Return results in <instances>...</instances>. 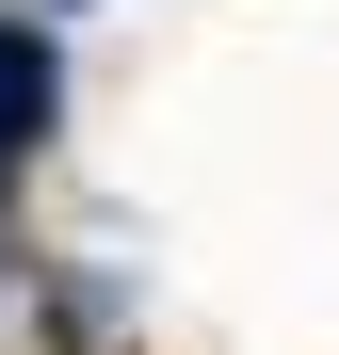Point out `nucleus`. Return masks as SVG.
I'll list each match as a JSON object with an SVG mask.
<instances>
[{
    "mask_svg": "<svg viewBox=\"0 0 339 355\" xmlns=\"http://www.w3.org/2000/svg\"><path fill=\"white\" fill-rule=\"evenodd\" d=\"M49 97H65V81H49V33H0V162L49 146Z\"/></svg>",
    "mask_w": 339,
    "mask_h": 355,
    "instance_id": "obj_1",
    "label": "nucleus"
}]
</instances>
